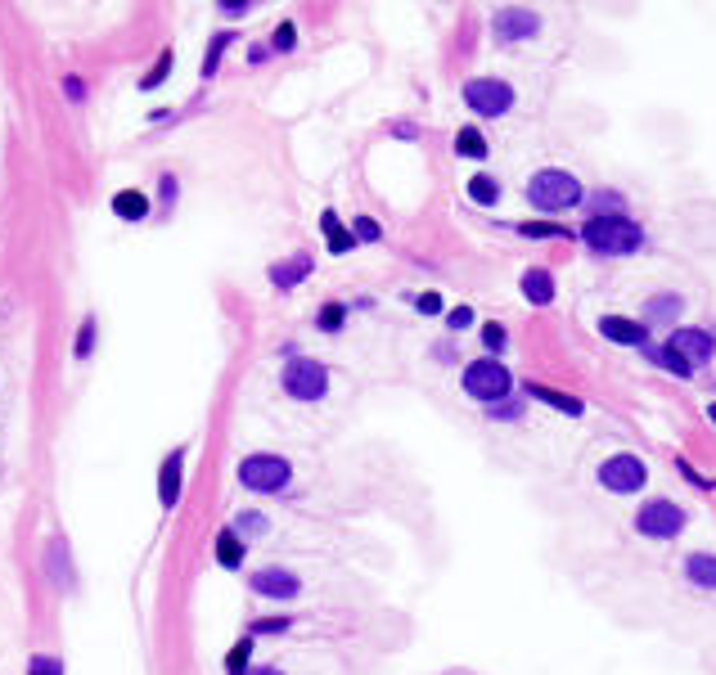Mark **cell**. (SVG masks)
Listing matches in <instances>:
<instances>
[{
  "instance_id": "8992f818",
  "label": "cell",
  "mask_w": 716,
  "mask_h": 675,
  "mask_svg": "<svg viewBox=\"0 0 716 675\" xmlns=\"http://www.w3.org/2000/svg\"><path fill=\"white\" fill-rule=\"evenodd\" d=\"M464 99H469L473 113L500 117V113H509V104H514V90H509L505 81H496V77H478V81L464 86Z\"/></svg>"
},
{
  "instance_id": "f1b7e54d",
  "label": "cell",
  "mask_w": 716,
  "mask_h": 675,
  "mask_svg": "<svg viewBox=\"0 0 716 675\" xmlns=\"http://www.w3.org/2000/svg\"><path fill=\"white\" fill-rule=\"evenodd\" d=\"M28 675H64V666L55 657H32V671Z\"/></svg>"
},
{
  "instance_id": "603a6c76",
  "label": "cell",
  "mask_w": 716,
  "mask_h": 675,
  "mask_svg": "<svg viewBox=\"0 0 716 675\" xmlns=\"http://www.w3.org/2000/svg\"><path fill=\"white\" fill-rule=\"evenodd\" d=\"M455 149H460V153H469V158H482V153H487V144H482V135H478V131H460Z\"/></svg>"
},
{
  "instance_id": "74e56055",
  "label": "cell",
  "mask_w": 716,
  "mask_h": 675,
  "mask_svg": "<svg viewBox=\"0 0 716 675\" xmlns=\"http://www.w3.org/2000/svg\"><path fill=\"white\" fill-rule=\"evenodd\" d=\"M707 414H712V419H716V405H712V410H707Z\"/></svg>"
},
{
  "instance_id": "d590c367",
  "label": "cell",
  "mask_w": 716,
  "mask_h": 675,
  "mask_svg": "<svg viewBox=\"0 0 716 675\" xmlns=\"http://www.w3.org/2000/svg\"><path fill=\"white\" fill-rule=\"evenodd\" d=\"M91 351V320H86V329H82V342H77V356H86Z\"/></svg>"
},
{
  "instance_id": "5bb4252c",
  "label": "cell",
  "mask_w": 716,
  "mask_h": 675,
  "mask_svg": "<svg viewBox=\"0 0 716 675\" xmlns=\"http://www.w3.org/2000/svg\"><path fill=\"white\" fill-rule=\"evenodd\" d=\"M685 576L703 590H716V554H689L685 558Z\"/></svg>"
},
{
  "instance_id": "2e32d148",
  "label": "cell",
  "mask_w": 716,
  "mask_h": 675,
  "mask_svg": "<svg viewBox=\"0 0 716 675\" xmlns=\"http://www.w3.org/2000/svg\"><path fill=\"white\" fill-rule=\"evenodd\" d=\"M523 293H527V302L545 306L554 297V279L545 275V270H527V275H523Z\"/></svg>"
},
{
  "instance_id": "8fae6325",
  "label": "cell",
  "mask_w": 716,
  "mask_h": 675,
  "mask_svg": "<svg viewBox=\"0 0 716 675\" xmlns=\"http://www.w3.org/2000/svg\"><path fill=\"white\" fill-rule=\"evenodd\" d=\"M536 27H541V18H536L532 9H505V14H496V36H500V41L536 36Z\"/></svg>"
},
{
  "instance_id": "e0dca14e",
  "label": "cell",
  "mask_w": 716,
  "mask_h": 675,
  "mask_svg": "<svg viewBox=\"0 0 716 675\" xmlns=\"http://www.w3.org/2000/svg\"><path fill=\"white\" fill-rule=\"evenodd\" d=\"M113 212L127 216V221H140V216L149 212V203H145V194H140V189H122V194L113 198Z\"/></svg>"
},
{
  "instance_id": "9a60e30c",
  "label": "cell",
  "mask_w": 716,
  "mask_h": 675,
  "mask_svg": "<svg viewBox=\"0 0 716 675\" xmlns=\"http://www.w3.org/2000/svg\"><path fill=\"white\" fill-rule=\"evenodd\" d=\"M217 563L221 567H239V563H244V536H239L235 527H226L217 536Z\"/></svg>"
},
{
  "instance_id": "44dd1931",
  "label": "cell",
  "mask_w": 716,
  "mask_h": 675,
  "mask_svg": "<svg viewBox=\"0 0 716 675\" xmlns=\"http://www.w3.org/2000/svg\"><path fill=\"white\" fill-rule=\"evenodd\" d=\"M532 396L536 401H550V405H559L563 414H581V401L577 396H563V392H550V387H532Z\"/></svg>"
},
{
  "instance_id": "52a82bcc",
  "label": "cell",
  "mask_w": 716,
  "mask_h": 675,
  "mask_svg": "<svg viewBox=\"0 0 716 675\" xmlns=\"http://www.w3.org/2000/svg\"><path fill=\"white\" fill-rule=\"evenodd\" d=\"M599 486H608V491L617 495H631L644 486V464L635 455H613L599 464Z\"/></svg>"
},
{
  "instance_id": "7402d4cb",
  "label": "cell",
  "mask_w": 716,
  "mask_h": 675,
  "mask_svg": "<svg viewBox=\"0 0 716 675\" xmlns=\"http://www.w3.org/2000/svg\"><path fill=\"white\" fill-rule=\"evenodd\" d=\"M469 194L478 198V203H496L500 189H496V180H491V176H473V180H469Z\"/></svg>"
},
{
  "instance_id": "4316f807",
  "label": "cell",
  "mask_w": 716,
  "mask_h": 675,
  "mask_svg": "<svg viewBox=\"0 0 716 675\" xmlns=\"http://www.w3.org/2000/svg\"><path fill=\"white\" fill-rule=\"evenodd\" d=\"M167 72H172V54H158V63H154V72H149V77H145V81H140V86H145V90H154V86H158V81H163V77H167Z\"/></svg>"
},
{
  "instance_id": "7a4b0ae2",
  "label": "cell",
  "mask_w": 716,
  "mask_h": 675,
  "mask_svg": "<svg viewBox=\"0 0 716 675\" xmlns=\"http://www.w3.org/2000/svg\"><path fill=\"white\" fill-rule=\"evenodd\" d=\"M527 198H532L541 212H563V207L581 203V185L568 171H536V176L527 180Z\"/></svg>"
},
{
  "instance_id": "8d00e7d4",
  "label": "cell",
  "mask_w": 716,
  "mask_h": 675,
  "mask_svg": "<svg viewBox=\"0 0 716 675\" xmlns=\"http://www.w3.org/2000/svg\"><path fill=\"white\" fill-rule=\"evenodd\" d=\"M253 675H280V671H275V666H262V671H253Z\"/></svg>"
},
{
  "instance_id": "4dcf8cb0",
  "label": "cell",
  "mask_w": 716,
  "mask_h": 675,
  "mask_svg": "<svg viewBox=\"0 0 716 675\" xmlns=\"http://www.w3.org/2000/svg\"><path fill=\"white\" fill-rule=\"evenodd\" d=\"M482 342H487L491 351H500L505 347V329H500V324H487V329H482Z\"/></svg>"
},
{
  "instance_id": "cb8c5ba5",
  "label": "cell",
  "mask_w": 716,
  "mask_h": 675,
  "mask_svg": "<svg viewBox=\"0 0 716 675\" xmlns=\"http://www.w3.org/2000/svg\"><path fill=\"white\" fill-rule=\"evenodd\" d=\"M523 234L527 239H559V234H568V230H563V225H545V221H527Z\"/></svg>"
},
{
  "instance_id": "ac0fdd59",
  "label": "cell",
  "mask_w": 716,
  "mask_h": 675,
  "mask_svg": "<svg viewBox=\"0 0 716 675\" xmlns=\"http://www.w3.org/2000/svg\"><path fill=\"white\" fill-rule=\"evenodd\" d=\"M307 266H311L307 257H298V261H284V266H275V270H271V279H275V284H280V288H293V284H298L302 275H307Z\"/></svg>"
},
{
  "instance_id": "484cf974",
  "label": "cell",
  "mask_w": 716,
  "mask_h": 675,
  "mask_svg": "<svg viewBox=\"0 0 716 675\" xmlns=\"http://www.w3.org/2000/svg\"><path fill=\"white\" fill-rule=\"evenodd\" d=\"M248 648H253V639H239L235 648H230V675H244V666H248Z\"/></svg>"
},
{
  "instance_id": "f546056e",
  "label": "cell",
  "mask_w": 716,
  "mask_h": 675,
  "mask_svg": "<svg viewBox=\"0 0 716 675\" xmlns=\"http://www.w3.org/2000/svg\"><path fill=\"white\" fill-rule=\"evenodd\" d=\"M226 45H230V36L221 32L217 41H212V54H208V63H203V72H217V59H221V50H226Z\"/></svg>"
},
{
  "instance_id": "ba28073f",
  "label": "cell",
  "mask_w": 716,
  "mask_h": 675,
  "mask_svg": "<svg viewBox=\"0 0 716 675\" xmlns=\"http://www.w3.org/2000/svg\"><path fill=\"white\" fill-rule=\"evenodd\" d=\"M635 522H640L644 536H676V531L685 527V513H680L671 500H653V504H644Z\"/></svg>"
},
{
  "instance_id": "d4e9b609",
  "label": "cell",
  "mask_w": 716,
  "mask_h": 675,
  "mask_svg": "<svg viewBox=\"0 0 716 675\" xmlns=\"http://www.w3.org/2000/svg\"><path fill=\"white\" fill-rule=\"evenodd\" d=\"M235 531H244V536H262V531H266V518H262V513H239V518H235Z\"/></svg>"
},
{
  "instance_id": "3957f363",
  "label": "cell",
  "mask_w": 716,
  "mask_h": 675,
  "mask_svg": "<svg viewBox=\"0 0 716 675\" xmlns=\"http://www.w3.org/2000/svg\"><path fill=\"white\" fill-rule=\"evenodd\" d=\"M293 477L289 459L280 455H248L244 464H239V482L248 486V491H284Z\"/></svg>"
},
{
  "instance_id": "6da1fadb",
  "label": "cell",
  "mask_w": 716,
  "mask_h": 675,
  "mask_svg": "<svg viewBox=\"0 0 716 675\" xmlns=\"http://www.w3.org/2000/svg\"><path fill=\"white\" fill-rule=\"evenodd\" d=\"M581 239L595 252H604V257H622V252L640 248L644 234H640V225L626 221V216H590V221L581 225Z\"/></svg>"
},
{
  "instance_id": "ffe728a7",
  "label": "cell",
  "mask_w": 716,
  "mask_h": 675,
  "mask_svg": "<svg viewBox=\"0 0 716 675\" xmlns=\"http://www.w3.org/2000/svg\"><path fill=\"white\" fill-rule=\"evenodd\" d=\"M320 225H325V234H329V252H347V243H352V234L338 225V216L334 212H325L320 216Z\"/></svg>"
},
{
  "instance_id": "1f68e13d",
  "label": "cell",
  "mask_w": 716,
  "mask_h": 675,
  "mask_svg": "<svg viewBox=\"0 0 716 675\" xmlns=\"http://www.w3.org/2000/svg\"><path fill=\"white\" fill-rule=\"evenodd\" d=\"M280 630H289V621H284V617H275V621H257V626H253V635H280Z\"/></svg>"
},
{
  "instance_id": "30bf717a",
  "label": "cell",
  "mask_w": 716,
  "mask_h": 675,
  "mask_svg": "<svg viewBox=\"0 0 716 675\" xmlns=\"http://www.w3.org/2000/svg\"><path fill=\"white\" fill-rule=\"evenodd\" d=\"M667 347H676L689 365H703V360L716 351V342H712V333H703V329H676Z\"/></svg>"
},
{
  "instance_id": "83f0119b",
  "label": "cell",
  "mask_w": 716,
  "mask_h": 675,
  "mask_svg": "<svg viewBox=\"0 0 716 675\" xmlns=\"http://www.w3.org/2000/svg\"><path fill=\"white\" fill-rule=\"evenodd\" d=\"M338 324H343V306H338V302H329L325 311H320V329H325V333H334Z\"/></svg>"
},
{
  "instance_id": "277c9868",
  "label": "cell",
  "mask_w": 716,
  "mask_h": 675,
  "mask_svg": "<svg viewBox=\"0 0 716 675\" xmlns=\"http://www.w3.org/2000/svg\"><path fill=\"white\" fill-rule=\"evenodd\" d=\"M329 387V369L320 365V360L311 356H298L289 360V369H284V392L298 396V401H320Z\"/></svg>"
},
{
  "instance_id": "9c48e42d",
  "label": "cell",
  "mask_w": 716,
  "mask_h": 675,
  "mask_svg": "<svg viewBox=\"0 0 716 675\" xmlns=\"http://www.w3.org/2000/svg\"><path fill=\"white\" fill-rule=\"evenodd\" d=\"M248 585H253V594H262V599H293V594L302 590L289 567H262V572H253Z\"/></svg>"
},
{
  "instance_id": "5b68a950",
  "label": "cell",
  "mask_w": 716,
  "mask_h": 675,
  "mask_svg": "<svg viewBox=\"0 0 716 675\" xmlns=\"http://www.w3.org/2000/svg\"><path fill=\"white\" fill-rule=\"evenodd\" d=\"M464 392L478 396V401H500L509 392V369L500 360H473L464 369Z\"/></svg>"
},
{
  "instance_id": "e575fe53",
  "label": "cell",
  "mask_w": 716,
  "mask_h": 675,
  "mask_svg": "<svg viewBox=\"0 0 716 675\" xmlns=\"http://www.w3.org/2000/svg\"><path fill=\"white\" fill-rule=\"evenodd\" d=\"M275 45H280V50H289V45H293V27H289V23L275 32Z\"/></svg>"
},
{
  "instance_id": "7c38bea8",
  "label": "cell",
  "mask_w": 716,
  "mask_h": 675,
  "mask_svg": "<svg viewBox=\"0 0 716 675\" xmlns=\"http://www.w3.org/2000/svg\"><path fill=\"white\" fill-rule=\"evenodd\" d=\"M181 464H185V450H172L163 464V473H158V500L172 509L176 500H181Z\"/></svg>"
},
{
  "instance_id": "d6a6232c",
  "label": "cell",
  "mask_w": 716,
  "mask_h": 675,
  "mask_svg": "<svg viewBox=\"0 0 716 675\" xmlns=\"http://www.w3.org/2000/svg\"><path fill=\"white\" fill-rule=\"evenodd\" d=\"M356 239H379V225H374L370 216H361V221H356Z\"/></svg>"
},
{
  "instance_id": "836d02e7",
  "label": "cell",
  "mask_w": 716,
  "mask_h": 675,
  "mask_svg": "<svg viewBox=\"0 0 716 675\" xmlns=\"http://www.w3.org/2000/svg\"><path fill=\"white\" fill-rule=\"evenodd\" d=\"M419 311H424V315H437V311H442V297H437V293H424V297H419Z\"/></svg>"
},
{
  "instance_id": "d6986e66",
  "label": "cell",
  "mask_w": 716,
  "mask_h": 675,
  "mask_svg": "<svg viewBox=\"0 0 716 675\" xmlns=\"http://www.w3.org/2000/svg\"><path fill=\"white\" fill-rule=\"evenodd\" d=\"M653 360H658V365H667L671 374H680V378H689V374H694V365H689V360L680 356L676 347H658V351H653Z\"/></svg>"
},
{
  "instance_id": "4fadbf2b",
  "label": "cell",
  "mask_w": 716,
  "mask_h": 675,
  "mask_svg": "<svg viewBox=\"0 0 716 675\" xmlns=\"http://www.w3.org/2000/svg\"><path fill=\"white\" fill-rule=\"evenodd\" d=\"M599 333L613 342H626V347H635V342H644V329L635 320H622V315H604L599 320Z\"/></svg>"
}]
</instances>
